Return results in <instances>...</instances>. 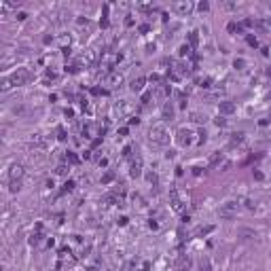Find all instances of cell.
I'll use <instances>...</instances> for the list:
<instances>
[{
  "instance_id": "6da1fadb",
  "label": "cell",
  "mask_w": 271,
  "mask_h": 271,
  "mask_svg": "<svg viewBox=\"0 0 271 271\" xmlns=\"http://www.w3.org/2000/svg\"><path fill=\"white\" fill-rule=\"evenodd\" d=\"M148 138H151V142L157 144V146H167V142H169V136H167V131H165L163 125H155V127H151Z\"/></svg>"
},
{
  "instance_id": "7a4b0ae2",
  "label": "cell",
  "mask_w": 271,
  "mask_h": 271,
  "mask_svg": "<svg viewBox=\"0 0 271 271\" xmlns=\"http://www.w3.org/2000/svg\"><path fill=\"white\" fill-rule=\"evenodd\" d=\"M237 210H239V203H237V201H227V203L220 206V216H223V218H233L237 214Z\"/></svg>"
},
{
  "instance_id": "3957f363",
  "label": "cell",
  "mask_w": 271,
  "mask_h": 271,
  "mask_svg": "<svg viewBox=\"0 0 271 271\" xmlns=\"http://www.w3.org/2000/svg\"><path fill=\"white\" fill-rule=\"evenodd\" d=\"M9 79H11V85L19 87V85H25V81L30 79V74H28V70H17V72H13Z\"/></svg>"
},
{
  "instance_id": "277c9868",
  "label": "cell",
  "mask_w": 271,
  "mask_h": 271,
  "mask_svg": "<svg viewBox=\"0 0 271 271\" xmlns=\"http://www.w3.org/2000/svg\"><path fill=\"white\" fill-rule=\"evenodd\" d=\"M169 203H172V210H174V212H182V210H184V206H182L180 195H178L176 189H169Z\"/></svg>"
},
{
  "instance_id": "5b68a950",
  "label": "cell",
  "mask_w": 271,
  "mask_h": 271,
  "mask_svg": "<svg viewBox=\"0 0 271 271\" xmlns=\"http://www.w3.org/2000/svg\"><path fill=\"white\" fill-rule=\"evenodd\" d=\"M129 176L131 178H140L142 176V157H140V155L131 161V165H129Z\"/></svg>"
},
{
  "instance_id": "8992f818",
  "label": "cell",
  "mask_w": 271,
  "mask_h": 271,
  "mask_svg": "<svg viewBox=\"0 0 271 271\" xmlns=\"http://www.w3.org/2000/svg\"><path fill=\"white\" fill-rule=\"evenodd\" d=\"M21 178H24V165L13 163L9 169V180H21Z\"/></svg>"
},
{
  "instance_id": "52a82bcc",
  "label": "cell",
  "mask_w": 271,
  "mask_h": 271,
  "mask_svg": "<svg viewBox=\"0 0 271 271\" xmlns=\"http://www.w3.org/2000/svg\"><path fill=\"white\" fill-rule=\"evenodd\" d=\"M218 112L220 115H233L235 112V102H229V100H224L218 104Z\"/></svg>"
},
{
  "instance_id": "ba28073f",
  "label": "cell",
  "mask_w": 271,
  "mask_h": 271,
  "mask_svg": "<svg viewBox=\"0 0 271 271\" xmlns=\"http://www.w3.org/2000/svg\"><path fill=\"white\" fill-rule=\"evenodd\" d=\"M153 95H155V97H159V100H165V97L169 95V87H167L165 83H161V85H155Z\"/></svg>"
},
{
  "instance_id": "9c48e42d",
  "label": "cell",
  "mask_w": 271,
  "mask_h": 271,
  "mask_svg": "<svg viewBox=\"0 0 271 271\" xmlns=\"http://www.w3.org/2000/svg\"><path fill=\"white\" fill-rule=\"evenodd\" d=\"M191 9H193L191 2H176V4H174V11H176L178 15H189Z\"/></svg>"
},
{
  "instance_id": "30bf717a",
  "label": "cell",
  "mask_w": 271,
  "mask_h": 271,
  "mask_svg": "<svg viewBox=\"0 0 271 271\" xmlns=\"http://www.w3.org/2000/svg\"><path fill=\"white\" fill-rule=\"evenodd\" d=\"M144 83H146V79H144V76H138V79H133V81H131L129 89L133 91V93H140L142 89H144Z\"/></svg>"
},
{
  "instance_id": "8fae6325",
  "label": "cell",
  "mask_w": 271,
  "mask_h": 271,
  "mask_svg": "<svg viewBox=\"0 0 271 271\" xmlns=\"http://www.w3.org/2000/svg\"><path fill=\"white\" fill-rule=\"evenodd\" d=\"M178 142H180L182 146L191 144V131L189 129H180V131H178Z\"/></svg>"
},
{
  "instance_id": "7c38bea8",
  "label": "cell",
  "mask_w": 271,
  "mask_h": 271,
  "mask_svg": "<svg viewBox=\"0 0 271 271\" xmlns=\"http://www.w3.org/2000/svg\"><path fill=\"white\" fill-rule=\"evenodd\" d=\"M163 119L165 121H172V119H174V106H172V102H165L163 104Z\"/></svg>"
},
{
  "instance_id": "4fadbf2b",
  "label": "cell",
  "mask_w": 271,
  "mask_h": 271,
  "mask_svg": "<svg viewBox=\"0 0 271 271\" xmlns=\"http://www.w3.org/2000/svg\"><path fill=\"white\" fill-rule=\"evenodd\" d=\"M106 83L110 85V87H119V85L123 83V76H121V74H110Z\"/></svg>"
},
{
  "instance_id": "5bb4252c",
  "label": "cell",
  "mask_w": 271,
  "mask_h": 271,
  "mask_svg": "<svg viewBox=\"0 0 271 271\" xmlns=\"http://www.w3.org/2000/svg\"><path fill=\"white\" fill-rule=\"evenodd\" d=\"M199 271H212V263H210V259L201 256V260H199Z\"/></svg>"
},
{
  "instance_id": "9a60e30c",
  "label": "cell",
  "mask_w": 271,
  "mask_h": 271,
  "mask_svg": "<svg viewBox=\"0 0 271 271\" xmlns=\"http://www.w3.org/2000/svg\"><path fill=\"white\" fill-rule=\"evenodd\" d=\"M220 161H223V153H218V151H216V153L210 155V165H218Z\"/></svg>"
},
{
  "instance_id": "2e32d148",
  "label": "cell",
  "mask_w": 271,
  "mask_h": 271,
  "mask_svg": "<svg viewBox=\"0 0 271 271\" xmlns=\"http://www.w3.org/2000/svg\"><path fill=\"white\" fill-rule=\"evenodd\" d=\"M239 142H244V133H242V131L231 133V144H239Z\"/></svg>"
},
{
  "instance_id": "e0dca14e",
  "label": "cell",
  "mask_w": 271,
  "mask_h": 271,
  "mask_svg": "<svg viewBox=\"0 0 271 271\" xmlns=\"http://www.w3.org/2000/svg\"><path fill=\"white\" fill-rule=\"evenodd\" d=\"M115 180V172H106L104 176H102V184H110Z\"/></svg>"
},
{
  "instance_id": "ac0fdd59",
  "label": "cell",
  "mask_w": 271,
  "mask_h": 271,
  "mask_svg": "<svg viewBox=\"0 0 271 271\" xmlns=\"http://www.w3.org/2000/svg\"><path fill=\"white\" fill-rule=\"evenodd\" d=\"M146 180H148L153 187H157V182H159V178H157V174H155V172H146Z\"/></svg>"
},
{
  "instance_id": "d6986e66",
  "label": "cell",
  "mask_w": 271,
  "mask_h": 271,
  "mask_svg": "<svg viewBox=\"0 0 271 271\" xmlns=\"http://www.w3.org/2000/svg\"><path fill=\"white\" fill-rule=\"evenodd\" d=\"M189 43H191V49L197 47V43H199V36H197V32H191V34H189Z\"/></svg>"
},
{
  "instance_id": "ffe728a7",
  "label": "cell",
  "mask_w": 271,
  "mask_h": 271,
  "mask_svg": "<svg viewBox=\"0 0 271 271\" xmlns=\"http://www.w3.org/2000/svg\"><path fill=\"white\" fill-rule=\"evenodd\" d=\"M19 189H21V180H11V187H9V191H11V193H17Z\"/></svg>"
},
{
  "instance_id": "44dd1931",
  "label": "cell",
  "mask_w": 271,
  "mask_h": 271,
  "mask_svg": "<svg viewBox=\"0 0 271 271\" xmlns=\"http://www.w3.org/2000/svg\"><path fill=\"white\" fill-rule=\"evenodd\" d=\"M176 97H178V104H180V108L187 106V97H184V93H182V91H176Z\"/></svg>"
},
{
  "instance_id": "7402d4cb",
  "label": "cell",
  "mask_w": 271,
  "mask_h": 271,
  "mask_svg": "<svg viewBox=\"0 0 271 271\" xmlns=\"http://www.w3.org/2000/svg\"><path fill=\"white\" fill-rule=\"evenodd\" d=\"M212 231H214V227L208 224V227H201L199 231H197V235H208V233H212Z\"/></svg>"
},
{
  "instance_id": "603a6c76",
  "label": "cell",
  "mask_w": 271,
  "mask_h": 271,
  "mask_svg": "<svg viewBox=\"0 0 271 271\" xmlns=\"http://www.w3.org/2000/svg\"><path fill=\"white\" fill-rule=\"evenodd\" d=\"M57 140L59 142H66V140H68V136H66V129H64V127H57Z\"/></svg>"
},
{
  "instance_id": "cb8c5ba5",
  "label": "cell",
  "mask_w": 271,
  "mask_h": 271,
  "mask_svg": "<svg viewBox=\"0 0 271 271\" xmlns=\"http://www.w3.org/2000/svg\"><path fill=\"white\" fill-rule=\"evenodd\" d=\"M246 40H248V45H250V47H259V40H256V36L248 34V36H246Z\"/></svg>"
},
{
  "instance_id": "d4e9b609",
  "label": "cell",
  "mask_w": 271,
  "mask_h": 271,
  "mask_svg": "<svg viewBox=\"0 0 271 271\" xmlns=\"http://www.w3.org/2000/svg\"><path fill=\"white\" fill-rule=\"evenodd\" d=\"M55 174H59V176H66L68 174V165H57V169H55Z\"/></svg>"
},
{
  "instance_id": "484cf974",
  "label": "cell",
  "mask_w": 271,
  "mask_h": 271,
  "mask_svg": "<svg viewBox=\"0 0 271 271\" xmlns=\"http://www.w3.org/2000/svg\"><path fill=\"white\" fill-rule=\"evenodd\" d=\"M66 159H68V163H72V165L79 163V157H76L74 153H68V155H66Z\"/></svg>"
},
{
  "instance_id": "4316f807",
  "label": "cell",
  "mask_w": 271,
  "mask_h": 271,
  "mask_svg": "<svg viewBox=\"0 0 271 271\" xmlns=\"http://www.w3.org/2000/svg\"><path fill=\"white\" fill-rule=\"evenodd\" d=\"M74 187H76V184H74V180H66V182H64V191H66V193H68V191H72Z\"/></svg>"
},
{
  "instance_id": "83f0119b",
  "label": "cell",
  "mask_w": 271,
  "mask_h": 271,
  "mask_svg": "<svg viewBox=\"0 0 271 271\" xmlns=\"http://www.w3.org/2000/svg\"><path fill=\"white\" fill-rule=\"evenodd\" d=\"M233 66H235L237 70H244V66H246V61H244V59L239 57V59H235V61H233Z\"/></svg>"
},
{
  "instance_id": "f1b7e54d",
  "label": "cell",
  "mask_w": 271,
  "mask_h": 271,
  "mask_svg": "<svg viewBox=\"0 0 271 271\" xmlns=\"http://www.w3.org/2000/svg\"><path fill=\"white\" fill-rule=\"evenodd\" d=\"M180 55H191V45H182L180 47Z\"/></svg>"
},
{
  "instance_id": "f546056e",
  "label": "cell",
  "mask_w": 271,
  "mask_h": 271,
  "mask_svg": "<svg viewBox=\"0 0 271 271\" xmlns=\"http://www.w3.org/2000/svg\"><path fill=\"white\" fill-rule=\"evenodd\" d=\"M239 235H246V239H250V237H254V233H252L250 229H242V231H239Z\"/></svg>"
},
{
  "instance_id": "4dcf8cb0",
  "label": "cell",
  "mask_w": 271,
  "mask_h": 271,
  "mask_svg": "<svg viewBox=\"0 0 271 271\" xmlns=\"http://www.w3.org/2000/svg\"><path fill=\"white\" fill-rule=\"evenodd\" d=\"M197 9L203 13V11H208V9H210V4H208V2H199V4H197Z\"/></svg>"
},
{
  "instance_id": "1f68e13d",
  "label": "cell",
  "mask_w": 271,
  "mask_h": 271,
  "mask_svg": "<svg viewBox=\"0 0 271 271\" xmlns=\"http://www.w3.org/2000/svg\"><path fill=\"white\" fill-rule=\"evenodd\" d=\"M38 242H40V235H38V233H36V235H32V237H30V244H32V246H36Z\"/></svg>"
},
{
  "instance_id": "d6a6232c",
  "label": "cell",
  "mask_w": 271,
  "mask_h": 271,
  "mask_svg": "<svg viewBox=\"0 0 271 271\" xmlns=\"http://www.w3.org/2000/svg\"><path fill=\"white\" fill-rule=\"evenodd\" d=\"M151 97H153V93H144V95H142V104H148Z\"/></svg>"
},
{
  "instance_id": "836d02e7",
  "label": "cell",
  "mask_w": 271,
  "mask_h": 271,
  "mask_svg": "<svg viewBox=\"0 0 271 271\" xmlns=\"http://www.w3.org/2000/svg\"><path fill=\"white\" fill-rule=\"evenodd\" d=\"M259 25H263V28H267V30H271V17H269V19H265V21H260Z\"/></svg>"
},
{
  "instance_id": "e575fe53",
  "label": "cell",
  "mask_w": 271,
  "mask_h": 271,
  "mask_svg": "<svg viewBox=\"0 0 271 271\" xmlns=\"http://www.w3.org/2000/svg\"><path fill=\"white\" fill-rule=\"evenodd\" d=\"M199 87H210V79H199Z\"/></svg>"
},
{
  "instance_id": "d590c367",
  "label": "cell",
  "mask_w": 271,
  "mask_h": 271,
  "mask_svg": "<svg viewBox=\"0 0 271 271\" xmlns=\"http://www.w3.org/2000/svg\"><path fill=\"white\" fill-rule=\"evenodd\" d=\"M242 28L239 25H235V24H229V32H239Z\"/></svg>"
},
{
  "instance_id": "8d00e7d4",
  "label": "cell",
  "mask_w": 271,
  "mask_h": 271,
  "mask_svg": "<svg viewBox=\"0 0 271 271\" xmlns=\"http://www.w3.org/2000/svg\"><path fill=\"white\" fill-rule=\"evenodd\" d=\"M108 19H106V15H104V19H100V28H108Z\"/></svg>"
},
{
  "instance_id": "74e56055",
  "label": "cell",
  "mask_w": 271,
  "mask_h": 271,
  "mask_svg": "<svg viewBox=\"0 0 271 271\" xmlns=\"http://www.w3.org/2000/svg\"><path fill=\"white\" fill-rule=\"evenodd\" d=\"M123 157H131V146H125V148H123Z\"/></svg>"
},
{
  "instance_id": "f35d334b",
  "label": "cell",
  "mask_w": 271,
  "mask_h": 271,
  "mask_svg": "<svg viewBox=\"0 0 271 271\" xmlns=\"http://www.w3.org/2000/svg\"><path fill=\"white\" fill-rule=\"evenodd\" d=\"M127 220H129L127 216H121V218H119V224H121V227H125V224H127Z\"/></svg>"
},
{
  "instance_id": "ab89813d",
  "label": "cell",
  "mask_w": 271,
  "mask_h": 271,
  "mask_svg": "<svg viewBox=\"0 0 271 271\" xmlns=\"http://www.w3.org/2000/svg\"><path fill=\"white\" fill-rule=\"evenodd\" d=\"M244 203H246V208H250V210H254V201H252V199H246Z\"/></svg>"
},
{
  "instance_id": "60d3db41",
  "label": "cell",
  "mask_w": 271,
  "mask_h": 271,
  "mask_svg": "<svg viewBox=\"0 0 271 271\" xmlns=\"http://www.w3.org/2000/svg\"><path fill=\"white\" fill-rule=\"evenodd\" d=\"M138 123H140V119H138V117H131L129 119V125H138Z\"/></svg>"
},
{
  "instance_id": "b9f144b4",
  "label": "cell",
  "mask_w": 271,
  "mask_h": 271,
  "mask_svg": "<svg viewBox=\"0 0 271 271\" xmlns=\"http://www.w3.org/2000/svg\"><path fill=\"white\" fill-rule=\"evenodd\" d=\"M25 17H28V15H25V13H24V11H21V13H17V19H19V21H24Z\"/></svg>"
},
{
  "instance_id": "7bdbcfd3",
  "label": "cell",
  "mask_w": 271,
  "mask_h": 271,
  "mask_svg": "<svg viewBox=\"0 0 271 271\" xmlns=\"http://www.w3.org/2000/svg\"><path fill=\"white\" fill-rule=\"evenodd\" d=\"M229 167H231V163H229V161H224V163H223V172H227Z\"/></svg>"
},
{
  "instance_id": "ee69618b",
  "label": "cell",
  "mask_w": 271,
  "mask_h": 271,
  "mask_svg": "<svg viewBox=\"0 0 271 271\" xmlns=\"http://www.w3.org/2000/svg\"><path fill=\"white\" fill-rule=\"evenodd\" d=\"M267 74H269V76H271V66H269V68H267Z\"/></svg>"
}]
</instances>
